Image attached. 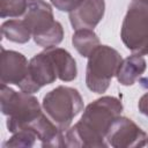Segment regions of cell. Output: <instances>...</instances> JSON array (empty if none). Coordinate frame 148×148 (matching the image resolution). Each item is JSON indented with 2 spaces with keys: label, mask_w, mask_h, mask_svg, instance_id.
I'll use <instances>...</instances> for the list:
<instances>
[{
  "label": "cell",
  "mask_w": 148,
  "mask_h": 148,
  "mask_svg": "<svg viewBox=\"0 0 148 148\" xmlns=\"http://www.w3.org/2000/svg\"><path fill=\"white\" fill-rule=\"evenodd\" d=\"M123 111L121 102L112 96H103L89 105L81 119L64 132L65 147H108L106 133Z\"/></svg>",
  "instance_id": "obj_1"
},
{
  "label": "cell",
  "mask_w": 148,
  "mask_h": 148,
  "mask_svg": "<svg viewBox=\"0 0 148 148\" xmlns=\"http://www.w3.org/2000/svg\"><path fill=\"white\" fill-rule=\"evenodd\" d=\"M0 92L1 112L7 117V128L12 133L28 127L43 113L37 98L29 92H16L2 83Z\"/></svg>",
  "instance_id": "obj_2"
},
{
  "label": "cell",
  "mask_w": 148,
  "mask_h": 148,
  "mask_svg": "<svg viewBox=\"0 0 148 148\" xmlns=\"http://www.w3.org/2000/svg\"><path fill=\"white\" fill-rule=\"evenodd\" d=\"M23 20L37 45L47 49L61 43L64 38L62 25L54 20L51 6L44 0H28Z\"/></svg>",
  "instance_id": "obj_3"
},
{
  "label": "cell",
  "mask_w": 148,
  "mask_h": 148,
  "mask_svg": "<svg viewBox=\"0 0 148 148\" xmlns=\"http://www.w3.org/2000/svg\"><path fill=\"white\" fill-rule=\"evenodd\" d=\"M119 52L108 45H98L88 57L86 84L96 94L105 92L121 62Z\"/></svg>",
  "instance_id": "obj_4"
},
{
  "label": "cell",
  "mask_w": 148,
  "mask_h": 148,
  "mask_svg": "<svg viewBox=\"0 0 148 148\" xmlns=\"http://www.w3.org/2000/svg\"><path fill=\"white\" fill-rule=\"evenodd\" d=\"M43 109L60 130L66 131L82 111L83 99L76 89L59 86L44 96Z\"/></svg>",
  "instance_id": "obj_5"
},
{
  "label": "cell",
  "mask_w": 148,
  "mask_h": 148,
  "mask_svg": "<svg viewBox=\"0 0 148 148\" xmlns=\"http://www.w3.org/2000/svg\"><path fill=\"white\" fill-rule=\"evenodd\" d=\"M120 37L134 54H148V7L132 2L124 17Z\"/></svg>",
  "instance_id": "obj_6"
},
{
  "label": "cell",
  "mask_w": 148,
  "mask_h": 148,
  "mask_svg": "<svg viewBox=\"0 0 148 148\" xmlns=\"http://www.w3.org/2000/svg\"><path fill=\"white\" fill-rule=\"evenodd\" d=\"M58 79L54 62L45 49L43 52L37 53L29 61V74L27 81L20 88L22 91L34 94L42 87L53 83Z\"/></svg>",
  "instance_id": "obj_7"
},
{
  "label": "cell",
  "mask_w": 148,
  "mask_h": 148,
  "mask_svg": "<svg viewBox=\"0 0 148 148\" xmlns=\"http://www.w3.org/2000/svg\"><path fill=\"white\" fill-rule=\"evenodd\" d=\"M105 140L109 146L114 148L143 147L147 145L146 133L134 121L120 116L110 126Z\"/></svg>",
  "instance_id": "obj_8"
},
{
  "label": "cell",
  "mask_w": 148,
  "mask_h": 148,
  "mask_svg": "<svg viewBox=\"0 0 148 148\" xmlns=\"http://www.w3.org/2000/svg\"><path fill=\"white\" fill-rule=\"evenodd\" d=\"M29 74V62L27 58L16 51L1 47L0 81L2 84H15L18 88L27 81Z\"/></svg>",
  "instance_id": "obj_9"
},
{
  "label": "cell",
  "mask_w": 148,
  "mask_h": 148,
  "mask_svg": "<svg viewBox=\"0 0 148 148\" xmlns=\"http://www.w3.org/2000/svg\"><path fill=\"white\" fill-rule=\"evenodd\" d=\"M105 12L104 0H81L69 12V21L73 29H94L103 18Z\"/></svg>",
  "instance_id": "obj_10"
},
{
  "label": "cell",
  "mask_w": 148,
  "mask_h": 148,
  "mask_svg": "<svg viewBox=\"0 0 148 148\" xmlns=\"http://www.w3.org/2000/svg\"><path fill=\"white\" fill-rule=\"evenodd\" d=\"M146 60L140 54H132L121 60L118 71L117 80L123 86H132L146 71Z\"/></svg>",
  "instance_id": "obj_11"
},
{
  "label": "cell",
  "mask_w": 148,
  "mask_h": 148,
  "mask_svg": "<svg viewBox=\"0 0 148 148\" xmlns=\"http://www.w3.org/2000/svg\"><path fill=\"white\" fill-rule=\"evenodd\" d=\"M50 53L58 74V79L64 82L73 81L77 75L76 62L68 51L61 47L52 46L46 49Z\"/></svg>",
  "instance_id": "obj_12"
},
{
  "label": "cell",
  "mask_w": 148,
  "mask_h": 148,
  "mask_svg": "<svg viewBox=\"0 0 148 148\" xmlns=\"http://www.w3.org/2000/svg\"><path fill=\"white\" fill-rule=\"evenodd\" d=\"M1 34L6 39L18 44H24L32 37L24 20H9L3 22L1 25Z\"/></svg>",
  "instance_id": "obj_13"
},
{
  "label": "cell",
  "mask_w": 148,
  "mask_h": 148,
  "mask_svg": "<svg viewBox=\"0 0 148 148\" xmlns=\"http://www.w3.org/2000/svg\"><path fill=\"white\" fill-rule=\"evenodd\" d=\"M72 44L81 57L88 58L90 53L99 45V38L92 29H79L72 36Z\"/></svg>",
  "instance_id": "obj_14"
},
{
  "label": "cell",
  "mask_w": 148,
  "mask_h": 148,
  "mask_svg": "<svg viewBox=\"0 0 148 148\" xmlns=\"http://www.w3.org/2000/svg\"><path fill=\"white\" fill-rule=\"evenodd\" d=\"M28 8V0H0V16L18 17L25 14Z\"/></svg>",
  "instance_id": "obj_15"
},
{
  "label": "cell",
  "mask_w": 148,
  "mask_h": 148,
  "mask_svg": "<svg viewBox=\"0 0 148 148\" xmlns=\"http://www.w3.org/2000/svg\"><path fill=\"white\" fill-rule=\"evenodd\" d=\"M38 139L35 131L31 128H23L18 132H15L14 135L3 143V147H32L35 141Z\"/></svg>",
  "instance_id": "obj_16"
},
{
  "label": "cell",
  "mask_w": 148,
  "mask_h": 148,
  "mask_svg": "<svg viewBox=\"0 0 148 148\" xmlns=\"http://www.w3.org/2000/svg\"><path fill=\"white\" fill-rule=\"evenodd\" d=\"M51 3L60 12H72L81 0H50Z\"/></svg>",
  "instance_id": "obj_17"
},
{
  "label": "cell",
  "mask_w": 148,
  "mask_h": 148,
  "mask_svg": "<svg viewBox=\"0 0 148 148\" xmlns=\"http://www.w3.org/2000/svg\"><path fill=\"white\" fill-rule=\"evenodd\" d=\"M138 108H139V111L147 116L148 117V92H146L140 99H139V103H138Z\"/></svg>",
  "instance_id": "obj_18"
},
{
  "label": "cell",
  "mask_w": 148,
  "mask_h": 148,
  "mask_svg": "<svg viewBox=\"0 0 148 148\" xmlns=\"http://www.w3.org/2000/svg\"><path fill=\"white\" fill-rule=\"evenodd\" d=\"M134 2H138V3H141L146 7H148V0H133Z\"/></svg>",
  "instance_id": "obj_19"
},
{
  "label": "cell",
  "mask_w": 148,
  "mask_h": 148,
  "mask_svg": "<svg viewBox=\"0 0 148 148\" xmlns=\"http://www.w3.org/2000/svg\"><path fill=\"white\" fill-rule=\"evenodd\" d=\"M147 145H148V138H147Z\"/></svg>",
  "instance_id": "obj_20"
}]
</instances>
